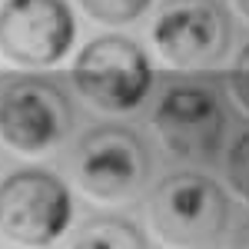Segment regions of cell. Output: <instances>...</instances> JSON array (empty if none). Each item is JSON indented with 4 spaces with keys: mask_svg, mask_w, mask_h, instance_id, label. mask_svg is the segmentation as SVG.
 Instances as JSON below:
<instances>
[{
    "mask_svg": "<svg viewBox=\"0 0 249 249\" xmlns=\"http://www.w3.org/2000/svg\"><path fill=\"white\" fill-rule=\"evenodd\" d=\"M70 173L90 199L133 203L150 186L153 156L136 130L100 123L77 140L70 153Z\"/></svg>",
    "mask_w": 249,
    "mask_h": 249,
    "instance_id": "1",
    "label": "cell"
},
{
    "mask_svg": "<svg viewBox=\"0 0 249 249\" xmlns=\"http://www.w3.org/2000/svg\"><path fill=\"white\" fill-rule=\"evenodd\" d=\"M230 223V199L206 173H166L150 193V226L173 249H206Z\"/></svg>",
    "mask_w": 249,
    "mask_h": 249,
    "instance_id": "2",
    "label": "cell"
},
{
    "mask_svg": "<svg viewBox=\"0 0 249 249\" xmlns=\"http://www.w3.org/2000/svg\"><path fill=\"white\" fill-rule=\"evenodd\" d=\"M70 80L77 93L96 110L133 113L153 90V63L133 37L103 34L77 53Z\"/></svg>",
    "mask_w": 249,
    "mask_h": 249,
    "instance_id": "3",
    "label": "cell"
},
{
    "mask_svg": "<svg viewBox=\"0 0 249 249\" xmlns=\"http://www.w3.org/2000/svg\"><path fill=\"white\" fill-rule=\"evenodd\" d=\"M153 130L163 150L186 163H210L223 146L226 107L213 80H173L153 107Z\"/></svg>",
    "mask_w": 249,
    "mask_h": 249,
    "instance_id": "4",
    "label": "cell"
},
{
    "mask_svg": "<svg viewBox=\"0 0 249 249\" xmlns=\"http://www.w3.org/2000/svg\"><path fill=\"white\" fill-rule=\"evenodd\" d=\"M73 103L50 77H14L0 87V136L27 156L50 153L73 130Z\"/></svg>",
    "mask_w": 249,
    "mask_h": 249,
    "instance_id": "5",
    "label": "cell"
},
{
    "mask_svg": "<svg viewBox=\"0 0 249 249\" xmlns=\"http://www.w3.org/2000/svg\"><path fill=\"white\" fill-rule=\"evenodd\" d=\"M150 43L173 70H210L230 53V10L219 0H166L153 17Z\"/></svg>",
    "mask_w": 249,
    "mask_h": 249,
    "instance_id": "6",
    "label": "cell"
},
{
    "mask_svg": "<svg viewBox=\"0 0 249 249\" xmlns=\"http://www.w3.org/2000/svg\"><path fill=\"white\" fill-rule=\"evenodd\" d=\"M73 193L53 170L23 166L0 183V232L23 246H50L70 230Z\"/></svg>",
    "mask_w": 249,
    "mask_h": 249,
    "instance_id": "7",
    "label": "cell"
},
{
    "mask_svg": "<svg viewBox=\"0 0 249 249\" xmlns=\"http://www.w3.org/2000/svg\"><path fill=\"white\" fill-rule=\"evenodd\" d=\"M77 40L67 0H3L0 53L20 67H57Z\"/></svg>",
    "mask_w": 249,
    "mask_h": 249,
    "instance_id": "8",
    "label": "cell"
},
{
    "mask_svg": "<svg viewBox=\"0 0 249 249\" xmlns=\"http://www.w3.org/2000/svg\"><path fill=\"white\" fill-rule=\"evenodd\" d=\"M70 249H146V239L123 216H93L73 232Z\"/></svg>",
    "mask_w": 249,
    "mask_h": 249,
    "instance_id": "9",
    "label": "cell"
},
{
    "mask_svg": "<svg viewBox=\"0 0 249 249\" xmlns=\"http://www.w3.org/2000/svg\"><path fill=\"white\" fill-rule=\"evenodd\" d=\"M153 0H80V7L100 23H133L150 10Z\"/></svg>",
    "mask_w": 249,
    "mask_h": 249,
    "instance_id": "10",
    "label": "cell"
},
{
    "mask_svg": "<svg viewBox=\"0 0 249 249\" xmlns=\"http://www.w3.org/2000/svg\"><path fill=\"white\" fill-rule=\"evenodd\" d=\"M226 179H230L232 196L249 206V130L232 140L226 153Z\"/></svg>",
    "mask_w": 249,
    "mask_h": 249,
    "instance_id": "11",
    "label": "cell"
},
{
    "mask_svg": "<svg viewBox=\"0 0 249 249\" xmlns=\"http://www.w3.org/2000/svg\"><path fill=\"white\" fill-rule=\"evenodd\" d=\"M230 90H232V100L239 103V110L249 113V43L236 53L232 60V70H230Z\"/></svg>",
    "mask_w": 249,
    "mask_h": 249,
    "instance_id": "12",
    "label": "cell"
},
{
    "mask_svg": "<svg viewBox=\"0 0 249 249\" xmlns=\"http://www.w3.org/2000/svg\"><path fill=\"white\" fill-rule=\"evenodd\" d=\"M226 249H249V219H246V223H239V226L230 232Z\"/></svg>",
    "mask_w": 249,
    "mask_h": 249,
    "instance_id": "13",
    "label": "cell"
},
{
    "mask_svg": "<svg viewBox=\"0 0 249 249\" xmlns=\"http://www.w3.org/2000/svg\"><path fill=\"white\" fill-rule=\"evenodd\" d=\"M232 3H236V10H239V14L249 20V0H232Z\"/></svg>",
    "mask_w": 249,
    "mask_h": 249,
    "instance_id": "14",
    "label": "cell"
}]
</instances>
